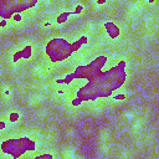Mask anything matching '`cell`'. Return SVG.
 I'll return each mask as SVG.
<instances>
[{
  "instance_id": "1",
  "label": "cell",
  "mask_w": 159,
  "mask_h": 159,
  "mask_svg": "<svg viewBox=\"0 0 159 159\" xmlns=\"http://www.w3.org/2000/svg\"><path fill=\"white\" fill-rule=\"evenodd\" d=\"M97 150H98V155H101L102 158H106L112 149V134L111 130L108 128H102L98 132V137H97Z\"/></svg>"
},
{
  "instance_id": "2",
  "label": "cell",
  "mask_w": 159,
  "mask_h": 159,
  "mask_svg": "<svg viewBox=\"0 0 159 159\" xmlns=\"http://www.w3.org/2000/svg\"><path fill=\"white\" fill-rule=\"evenodd\" d=\"M148 117H149L148 112H143V113L138 114V116L135 117V119H134V120L132 122V124H130L129 133H130L132 135H139V133L142 132V129L144 128V125H145V123H147V120H148Z\"/></svg>"
},
{
  "instance_id": "3",
  "label": "cell",
  "mask_w": 159,
  "mask_h": 159,
  "mask_svg": "<svg viewBox=\"0 0 159 159\" xmlns=\"http://www.w3.org/2000/svg\"><path fill=\"white\" fill-rule=\"evenodd\" d=\"M0 94H1L2 103L9 102V101L11 99V96H12V88L10 87V84L2 83V84H1V89H0Z\"/></svg>"
},
{
  "instance_id": "4",
  "label": "cell",
  "mask_w": 159,
  "mask_h": 159,
  "mask_svg": "<svg viewBox=\"0 0 159 159\" xmlns=\"http://www.w3.org/2000/svg\"><path fill=\"white\" fill-rule=\"evenodd\" d=\"M62 159H75L76 158V148L72 144L66 145L61 152Z\"/></svg>"
},
{
  "instance_id": "5",
  "label": "cell",
  "mask_w": 159,
  "mask_h": 159,
  "mask_svg": "<svg viewBox=\"0 0 159 159\" xmlns=\"http://www.w3.org/2000/svg\"><path fill=\"white\" fill-rule=\"evenodd\" d=\"M42 101H43V96L41 93H34V94H31L29 97L26 104L29 107H37V106H40L42 103Z\"/></svg>"
},
{
  "instance_id": "6",
  "label": "cell",
  "mask_w": 159,
  "mask_h": 159,
  "mask_svg": "<svg viewBox=\"0 0 159 159\" xmlns=\"http://www.w3.org/2000/svg\"><path fill=\"white\" fill-rule=\"evenodd\" d=\"M138 116V112L135 111V109H129V111H125V112H123L122 113V116H120V120L123 122V123H132L134 119H135V117Z\"/></svg>"
},
{
  "instance_id": "7",
  "label": "cell",
  "mask_w": 159,
  "mask_h": 159,
  "mask_svg": "<svg viewBox=\"0 0 159 159\" xmlns=\"http://www.w3.org/2000/svg\"><path fill=\"white\" fill-rule=\"evenodd\" d=\"M43 73H45V68H43L42 66H36V67L34 68V71H32V75H34L35 77H42Z\"/></svg>"
},
{
  "instance_id": "8",
  "label": "cell",
  "mask_w": 159,
  "mask_h": 159,
  "mask_svg": "<svg viewBox=\"0 0 159 159\" xmlns=\"http://www.w3.org/2000/svg\"><path fill=\"white\" fill-rule=\"evenodd\" d=\"M65 135H66V138L67 139H73L75 138V135H76V130H75V128H72V127H68L67 129H66V132H65Z\"/></svg>"
},
{
  "instance_id": "9",
  "label": "cell",
  "mask_w": 159,
  "mask_h": 159,
  "mask_svg": "<svg viewBox=\"0 0 159 159\" xmlns=\"http://www.w3.org/2000/svg\"><path fill=\"white\" fill-rule=\"evenodd\" d=\"M117 159H132V154H130V152H129V150L124 149V150H122V152H120V154L118 155V158H117Z\"/></svg>"
},
{
  "instance_id": "10",
  "label": "cell",
  "mask_w": 159,
  "mask_h": 159,
  "mask_svg": "<svg viewBox=\"0 0 159 159\" xmlns=\"http://www.w3.org/2000/svg\"><path fill=\"white\" fill-rule=\"evenodd\" d=\"M46 116H47V111H46V108H42V109H39V111H37V117H39V118L45 119Z\"/></svg>"
},
{
  "instance_id": "11",
  "label": "cell",
  "mask_w": 159,
  "mask_h": 159,
  "mask_svg": "<svg viewBox=\"0 0 159 159\" xmlns=\"http://www.w3.org/2000/svg\"><path fill=\"white\" fill-rule=\"evenodd\" d=\"M155 157L157 158H159V147L157 148V150H155Z\"/></svg>"
},
{
  "instance_id": "12",
  "label": "cell",
  "mask_w": 159,
  "mask_h": 159,
  "mask_svg": "<svg viewBox=\"0 0 159 159\" xmlns=\"http://www.w3.org/2000/svg\"><path fill=\"white\" fill-rule=\"evenodd\" d=\"M75 159H84V157H83V155H76Z\"/></svg>"
},
{
  "instance_id": "13",
  "label": "cell",
  "mask_w": 159,
  "mask_h": 159,
  "mask_svg": "<svg viewBox=\"0 0 159 159\" xmlns=\"http://www.w3.org/2000/svg\"><path fill=\"white\" fill-rule=\"evenodd\" d=\"M147 159H150V158H147Z\"/></svg>"
}]
</instances>
